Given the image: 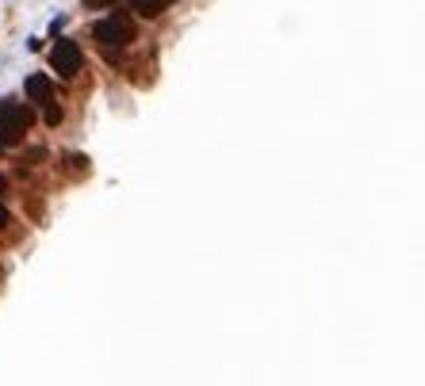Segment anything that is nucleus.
<instances>
[{
  "instance_id": "nucleus-1",
  "label": "nucleus",
  "mask_w": 425,
  "mask_h": 386,
  "mask_svg": "<svg viewBox=\"0 0 425 386\" xmlns=\"http://www.w3.org/2000/svg\"><path fill=\"white\" fill-rule=\"evenodd\" d=\"M92 35H96V42H100L108 54H119L123 46H130V39H135V20L115 8V12H108L96 27H92Z\"/></svg>"
},
{
  "instance_id": "nucleus-2",
  "label": "nucleus",
  "mask_w": 425,
  "mask_h": 386,
  "mask_svg": "<svg viewBox=\"0 0 425 386\" xmlns=\"http://www.w3.org/2000/svg\"><path fill=\"white\" fill-rule=\"evenodd\" d=\"M35 111L20 100H0V142L4 146H20L23 134L31 130Z\"/></svg>"
},
{
  "instance_id": "nucleus-3",
  "label": "nucleus",
  "mask_w": 425,
  "mask_h": 386,
  "mask_svg": "<svg viewBox=\"0 0 425 386\" xmlns=\"http://www.w3.org/2000/svg\"><path fill=\"white\" fill-rule=\"evenodd\" d=\"M81 65H84V54H81V46L73 42V39H58L54 42V50H50V69L58 73V77H77L81 73Z\"/></svg>"
},
{
  "instance_id": "nucleus-4",
  "label": "nucleus",
  "mask_w": 425,
  "mask_h": 386,
  "mask_svg": "<svg viewBox=\"0 0 425 386\" xmlns=\"http://www.w3.org/2000/svg\"><path fill=\"white\" fill-rule=\"evenodd\" d=\"M23 88H27V100L39 103V107H46V103L54 100V88H50V81H46L42 73H31V77L23 81Z\"/></svg>"
},
{
  "instance_id": "nucleus-5",
  "label": "nucleus",
  "mask_w": 425,
  "mask_h": 386,
  "mask_svg": "<svg viewBox=\"0 0 425 386\" xmlns=\"http://www.w3.org/2000/svg\"><path fill=\"white\" fill-rule=\"evenodd\" d=\"M127 4L135 8L138 16H146V20H157V16L165 12V4H169V0H127Z\"/></svg>"
},
{
  "instance_id": "nucleus-6",
  "label": "nucleus",
  "mask_w": 425,
  "mask_h": 386,
  "mask_svg": "<svg viewBox=\"0 0 425 386\" xmlns=\"http://www.w3.org/2000/svg\"><path fill=\"white\" fill-rule=\"evenodd\" d=\"M42 111H46V122H50V127H58V122H62V107H58V103H54V100L46 103Z\"/></svg>"
},
{
  "instance_id": "nucleus-7",
  "label": "nucleus",
  "mask_w": 425,
  "mask_h": 386,
  "mask_svg": "<svg viewBox=\"0 0 425 386\" xmlns=\"http://www.w3.org/2000/svg\"><path fill=\"white\" fill-rule=\"evenodd\" d=\"M4 226H8V211L0 206V230H4Z\"/></svg>"
},
{
  "instance_id": "nucleus-8",
  "label": "nucleus",
  "mask_w": 425,
  "mask_h": 386,
  "mask_svg": "<svg viewBox=\"0 0 425 386\" xmlns=\"http://www.w3.org/2000/svg\"><path fill=\"white\" fill-rule=\"evenodd\" d=\"M0 192H4V176H0Z\"/></svg>"
}]
</instances>
